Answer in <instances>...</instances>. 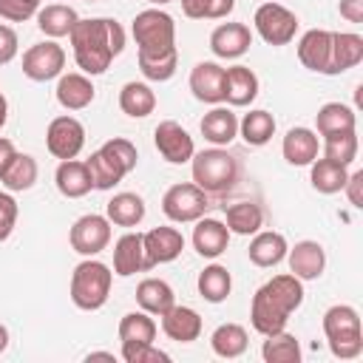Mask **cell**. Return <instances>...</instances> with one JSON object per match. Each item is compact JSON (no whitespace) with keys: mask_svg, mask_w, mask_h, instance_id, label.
Masks as SVG:
<instances>
[{"mask_svg":"<svg viewBox=\"0 0 363 363\" xmlns=\"http://www.w3.org/2000/svg\"><path fill=\"white\" fill-rule=\"evenodd\" d=\"M105 216L116 227H136L145 218V199L139 193H116L105 204Z\"/></svg>","mask_w":363,"mask_h":363,"instance_id":"obj_33","label":"cell"},{"mask_svg":"<svg viewBox=\"0 0 363 363\" xmlns=\"http://www.w3.org/2000/svg\"><path fill=\"white\" fill-rule=\"evenodd\" d=\"M298 60H301L303 68H309L315 74L335 77V68H332V31L309 28L298 40Z\"/></svg>","mask_w":363,"mask_h":363,"instance_id":"obj_13","label":"cell"},{"mask_svg":"<svg viewBox=\"0 0 363 363\" xmlns=\"http://www.w3.org/2000/svg\"><path fill=\"white\" fill-rule=\"evenodd\" d=\"M315 128H318L320 136L357 130L354 108H349V105H343V102H326V105H320L318 113H315Z\"/></svg>","mask_w":363,"mask_h":363,"instance_id":"obj_28","label":"cell"},{"mask_svg":"<svg viewBox=\"0 0 363 363\" xmlns=\"http://www.w3.org/2000/svg\"><path fill=\"white\" fill-rule=\"evenodd\" d=\"M147 3H150V6H156V9H159V6H167V3H173V0H147Z\"/></svg>","mask_w":363,"mask_h":363,"instance_id":"obj_55","label":"cell"},{"mask_svg":"<svg viewBox=\"0 0 363 363\" xmlns=\"http://www.w3.org/2000/svg\"><path fill=\"white\" fill-rule=\"evenodd\" d=\"M201 136L210 142V145H216V147H227L235 136H238V116L233 113V108L227 105H216L213 111H207L204 116H201Z\"/></svg>","mask_w":363,"mask_h":363,"instance_id":"obj_25","label":"cell"},{"mask_svg":"<svg viewBox=\"0 0 363 363\" xmlns=\"http://www.w3.org/2000/svg\"><path fill=\"white\" fill-rule=\"evenodd\" d=\"M289 272L301 281H318L326 269V250L318 241H298L286 250Z\"/></svg>","mask_w":363,"mask_h":363,"instance_id":"obj_17","label":"cell"},{"mask_svg":"<svg viewBox=\"0 0 363 363\" xmlns=\"http://www.w3.org/2000/svg\"><path fill=\"white\" fill-rule=\"evenodd\" d=\"M111 281H113V272L108 264H102L96 258L79 261L71 272V289H68L74 306L85 309V312L102 309L111 295Z\"/></svg>","mask_w":363,"mask_h":363,"instance_id":"obj_5","label":"cell"},{"mask_svg":"<svg viewBox=\"0 0 363 363\" xmlns=\"http://www.w3.org/2000/svg\"><path fill=\"white\" fill-rule=\"evenodd\" d=\"M238 133H241V139H244L247 145L261 147V145H267V142L275 136V119H272L269 111L255 108V111L244 113V119L238 122Z\"/></svg>","mask_w":363,"mask_h":363,"instance_id":"obj_39","label":"cell"},{"mask_svg":"<svg viewBox=\"0 0 363 363\" xmlns=\"http://www.w3.org/2000/svg\"><path fill=\"white\" fill-rule=\"evenodd\" d=\"M37 176H40L37 159L28 156V153H17V156L9 162V167L3 170L0 182L6 184L9 193H23V190H31V187H34Z\"/></svg>","mask_w":363,"mask_h":363,"instance_id":"obj_36","label":"cell"},{"mask_svg":"<svg viewBox=\"0 0 363 363\" xmlns=\"http://www.w3.org/2000/svg\"><path fill=\"white\" fill-rule=\"evenodd\" d=\"M17 156V147H14V142L11 139H6V136H0V176H3V170L9 167V162Z\"/></svg>","mask_w":363,"mask_h":363,"instance_id":"obj_51","label":"cell"},{"mask_svg":"<svg viewBox=\"0 0 363 363\" xmlns=\"http://www.w3.org/2000/svg\"><path fill=\"white\" fill-rule=\"evenodd\" d=\"M303 303V281L292 272L272 275L250 303V323L258 335H275L286 329L289 315Z\"/></svg>","mask_w":363,"mask_h":363,"instance_id":"obj_2","label":"cell"},{"mask_svg":"<svg viewBox=\"0 0 363 363\" xmlns=\"http://www.w3.org/2000/svg\"><path fill=\"white\" fill-rule=\"evenodd\" d=\"M323 335H326L329 352L340 360H352L363 352L360 315L349 303H335L323 312Z\"/></svg>","mask_w":363,"mask_h":363,"instance_id":"obj_4","label":"cell"},{"mask_svg":"<svg viewBox=\"0 0 363 363\" xmlns=\"http://www.w3.org/2000/svg\"><path fill=\"white\" fill-rule=\"evenodd\" d=\"M6 349H9V329L0 323V354H3Z\"/></svg>","mask_w":363,"mask_h":363,"instance_id":"obj_53","label":"cell"},{"mask_svg":"<svg viewBox=\"0 0 363 363\" xmlns=\"http://www.w3.org/2000/svg\"><path fill=\"white\" fill-rule=\"evenodd\" d=\"M233 9L235 0H182V11L190 20H224Z\"/></svg>","mask_w":363,"mask_h":363,"instance_id":"obj_44","label":"cell"},{"mask_svg":"<svg viewBox=\"0 0 363 363\" xmlns=\"http://www.w3.org/2000/svg\"><path fill=\"white\" fill-rule=\"evenodd\" d=\"M122 360L125 363H167L170 354L156 349L153 343H122Z\"/></svg>","mask_w":363,"mask_h":363,"instance_id":"obj_45","label":"cell"},{"mask_svg":"<svg viewBox=\"0 0 363 363\" xmlns=\"http://www.w3.org/2000/svg\"><path fill=\"white\" fill-rule=\"evenodd\" d=\"M85 164H88V173H91V184H94V190H113L130 170L102 145L99 150H94L88 159H85Z\"/></svg>","mask_w":363,"mask_h":363,"instance_id":"obj_20","label":"cell"},{"mask_svg":"<svg viewBox=\"0 0 363 363\" xmlns=\"http://www.w3.org/2000/svg\"><path fill=\"white\" fill-rule=\"evenodd\" d=\"M142 244H145L147 267L153 269L156 264H170V261H176L182 255L184 235L176 227H153V230L142 233Z\"/></svg>","mask_w":363,"mask_h":363,"instance_id":"obj_14","label":"cell"},{"mask_svg":"<svg viewBox=\"0 0 363 363\" xmlns=\"http://www.w3.org/2000/svg\"><path fill=\"white\" fill-rule=\"evenodd\" d=\"M252 23H255V31L258 37L267 43V45H286L295 40V31H298V17L295 11H289L286 6L269 0V3H261L252 14Z\"/></svg>","mask_w":363,"mask_h":363,"instance_id":"obj_8","label":"cell"},{"mask_svg":"<svg viewBox=\"0 0 363 363\" xmlns=\"http://www.w3.org/2000/svg\"><path fill=\"white\" fill-rule=\"evenodd\" d=\"M40 11V0H0V17L9 23L31 20Z\"/></svg>","mask_w":363,"mask_h":363,"instance_id":"obj_46","label":"cell"},{"mask_svg":"<svg viewBox=\"0 0 363 363\" xmlns=\"http://www.w3.org/2000/svg\"><path fill=\"white\" fill-rule=\"evenodd\" d=\"M196 286H199V295H201L207 303H221V301H227V295H230V289H233V275H230L227 267L210 264V267H204V269L199 272Z\"/></svg>","mask_w":363,"mask_h":363,"instance_id":"obj_37","label":"cell"},{"mask_svg":"<svg viewBox=\"0 0 363 363\" xmlns=\"http://www.w3.org/2000/svg\"><path fill=\"white\" fill-rule=\"evenodd\" d=\"M130 34L139 45V54H164L176 48V23L162 9H145L133 17Z\"/></svg>","mask_w":363,"mask_h":363,"instance_id":"obj_6","label":"cell"},{"mask_svg":"<svg viewBox=\"0 0 363 363\" xmlns=\"http://www.w3.org/2000/svg\"><path fill=\"white\" fill-rule=\"evenodd\" d=\"M136 60H139V71L145 74V79H150V82H167L176 74L179 51L170 48L164 54H136Z\"/></svg>","mask_w":363,"mask_h":363,"instance_id":"obj_42","label":"cell"},{"mask_svg":"<svg viewBox=\"0 0 363 363\" xmlns=\"http://www.w3.org/2000/svg\"><path fill=\"white\" fill-rule=\"evenodd\" d=\"M153 145L159 150V156L170 164H184L193 159L196 153V145H193V136L173 119H164L156 125L153 130Z\"/></svg>","mask_w":363,"mask_h":363,"instance_id":"obj_12","label":"cell"},{"mask_svg":"<svg viewBox=\"0 0 363 363\" xmlns=\"http://www.w3.org/2000/svg\"><path fill=\"white\" fill-rule=\"evenodd\" d=\"M136 303H139L145 312L162 318V315L176 303V295H173V286H170L167 281H162V278H145V281H139V286H136Z\"/></svg>","mask_w":363,"mask_h":363,"instance_id":"obj_29","label":"cell"},{"mask_svg":"<svg viewBox=\"0 0 363 363\" xmlns=\"http://www.w3.org/2000/svg\"><path fill=\"white\" fill-rule=\"evenodd\" d=\"M230 230L224 221L218 218H199L196 227H193V250L201 255V258H218L227 244H230Z\"/></svg>","mask_w":363,"mask_h":363,"instance_id":"obj_22","label":"cell"},{"mask_svg":"<svg viewBox=\"0 0 363 363\" xmlns=\"http://www.w3.org/2000/svg\"><path fill=\"white\" fill-rule=\"evenodd\" d=\"M85 3H96V0H85Z\"/></svg>","mask_w":363,"mask_h":363,"instance_id":"obj_56","label":"cell"},{"mask_svg":"<svg viewBox=\"0 0 363 363\" xmlns=\"http://www.w3.org/2000/svg\"><path fill=\"white\" fill-rule=\"evenodd\" d=\"M190 91L199 102L221 105L224 102V68L213 60L196 62L190 71Z\"/></svg>","mask_w":363,"mask_h":363,"instance_id":"obj_16","label":"cell"},{"mask_svg":"<svg viewBox=\"0 0 363 363\" xmlns=\"http://www.w3.org/2000/svg\"><path fill=\"white\" fill-rule=\"evenodd\" d=\"M210 207V196L196 187L193 182H179L173 187L164 190L162 196V213L176 221V224H190V221H199Z\"/></svg>","mask_w":363,"mask_h":363,"instance_id":"obj_7","label":"cell"},{"mask_svg":"<svg viewBox=\"0 0 363 363\" xmlns=\"http://www.w3.org/2000/svg\"><path fill=\"white\" fill-rule=\"evenodd\" d=\"M286 250H289V244H286V238L281 233H275V230H258L252 235V241H250L247 255H250V261L255 267H278L286 258Z\"/></svg>","mask_w":363,"mask_h":363,"instance_id":"obj_27","label":"cell"},{"mask_svg":"<svg viewBox=\"0 0 363 363\" xmlns=\"http://www.w3.org/2000/svg\"><path fill=\"white\" fill-rule=\"evenodd\" d=\"M65 68V51L57 40H43L34 43L26 54H23V74L31 82H48L57 79Z\"/></svg>","mask_w":363,"mask_h":363,"instance_id":"obj_11","label":"cell"},{"mask_svg":"<svg viewBox=\"0 0 363 363\" xmlns=\"http://www.w3.org/2000/svg\"><path fill=\"white\" fill-rule=\"evenodd\" d=\"M247 343H250V337H247V329H244L241 323H221V326L210 335L213 352H216L218 357H227V360L241 357V354L247 352Z\"/></svg>","mask_w":363,"mask_h":363,"instance_id":"obj_38","label":"cell"},{"mask_svg":"<svg viewBox=\"0 0 363 363\" xmlns=\"http://www.w3.org/2000/svg\"><path fill=\"white\" fill-rule=\"evenodd\" d=\"M360 187H363V170H354V173H349V179H346V184H343V190H346V196H349L352 207H363V196H360Z\"/></svg>","mask_w":363,"mask_h":363,"instance_id":"obj_49","label":"cell"},{"mask_svg":"<svg viewBox=\"0 0 363 363\" xmlns=\"http://www.w3.org/2000/svg\"><path fill=\"white\" fill-rule=\"evenodd\" d=\"M318 150H320L318 133H315L312 128H303V125L289 128L286 136H284V142H281V153H284V159H286L289 164H295V167H306V164H312V162L318 159Z\"/></svg>","mask_w":363,"mask_h":363,"instance_id":"obj_19","label":"cell"},{"mask_svg":"<svg viewBox=\"0 0 363 363\" xmlns=\"http://www.w3.org/2000/svg\"><path fill=\"white\" fill-rule=\"evenodd\" d=\"M74 60L82 68V74L96 77L105 74L113 62V57L122 54L125 48V28L113 17H88L77 20V26L68 34Z\"/></svg>","mask_w":363,"mask_h":363,"instance_id":"obj_1","label":"cell"},{"mask_svg":"<svg viewBox=\"0 0 363 363\" xmlns=\"http://www.w3.org/2000/svg\"><path fill=\"white\" fill-rule=\"evenodd\" d=\"M6 119H9V102H6V96L0 94V128L6 125Z\"/></svg>","mask_w":363,"mask_h":363,"instance_id":"obj_52","label":"cell"},{"mask_svg":"<svg viewBox=\"0 0 363 363\" xmlns=\"http://www.w3.org/2000/svg\"><path fill=\"white\" fill-rule=\"evenodd\" d=\"M337 11L349 23H363V0H340L337 3Z\"/></svg>","mask_w":363,"mask_h":363,"instance_id":"obj_50","label":"cell"},{"mask_svg":"<svg viewBox=\"0 0 363 363\" xmlns=\"http://www.w3.org/2000/svg\"><path fill=\"white\" fill-rule=\"evenodd\" d=\"M17 48H20V40H17V31L6 23H0V65H9L14 57H17Z\"/></svg>","mask_w":363,"mask_h":363,"instance_id":"obj_48","label":"cell"},{"mask_svg":"<svg viewBox=\"0 0 363 363\" xmlns=\"http://www.w3.org/2000/svg\"><path fill=\"white\" fill-rule=\"evenodd\" d=\"M258 96V77L247 65L224 68V102L230 108H247Z\"/></svg>","mask_w":363,"mask_h":363,"instance_id":"obj_18","label":"cell"},{"mask_svg":"<svg viewBox=\"0 0 363 363\" xmlns=\"http://www.w3.org/2000/svg\"><path fill=\"white\" fill-rule=\"evenodd\" d=\"M323 156L349 167V164L357 159V130H346V133L323 136Z\"/></svg>","mask_w":363,"mask_h":363,"instance_id":"obj_43","label":"cell"},{"mask_svg":"<svg viewBox=\"0 0 363 363\" xmlns=\"http://www.w3.org/2000/svg\"><path fill=\"white\" fill-rule=\"evenodd\" d=\"M45 147L60 162L62 159H77L85 147V125L71 113L54 116L45 128Z\"/></svg>","mask_w":363,"mask_h":363,"instance_id":"obj_9","label":"cell"},{"mask_svg":"<svg viewBox=\"0 0 363 363\" xmlns=\"http://www.w3.org/2000/svg\"><path fill=\"white\" fill-rule=\"evenodd\" d=\"M346 179H349L346 164L332 162V159H326V156H323V159H315V162L309 164V182H312V187H315L318 193H323V196L340 193L343 184H346Z\"/></svg>","mask_w":363,"mask_h":363,"instance_id":"obj_32","label":"cell"},{"mask_svg":"<svg viewBox=\"0 0 363 363\" xmlns=\"http://www.w3.org/2000/svg\"><path fill=\"white\" fill-rule=\"evenodd\" d=\"M119 108L130 119H145L156 111V94L147 82H125L119 91Z\"/></svg>","mask_w":363,"mask_h":363,"instance_id":"obj_31","label":"cell"},{"mask_svg":"<svg viewBox=\"0 0 363 363\" xmlns=\"http://www.w3.org/2000/svg\"><path fill=\"white\" fill-rule=\"evenodd\" d=\"M119 340L122 343H153L156 340V320L150 312H128L119 320Z\"/></svg>","mask_w":363,"mask_h":363,"instance_id":"obj_41","label":"cell"},{"mask_svg":"<svg viewBox=\"0 0 363 363\" xmlns=\"http://www.w3.org/2000/svg\"><path fill=\"white\" fill-rule=\"evenodd\" d=\"M17 201L11 193H3L0 190V244L14 233V224H17Z\"/></svg>","mask_w":363,"mask_h":363,"instance_id":"obj_47","label":"cell"},{"mask_svg":"<svg viewBox=\"0 0 363 363\" xmlns=\"http://www.w3.org/2000/svg\"><path fill=\"white\" fill-rule=\"evenodd\" d=\"M363 60V37L352 31H332V68L343 74Z\"/></svg>","mask_w":363,"mask_h":363,"instance_id":"obj_35","label":"cell"},{"mask_svg":"<svg viewBox=\"0 0 363 363\" xmlns=\"http://www.w3.org/2000/svg\"><path fill=\"white\" fill-rule=\"evenodd\" d=\"M252 45V31L244 23H221L210 34V51L218 60H238L250 51Z\"/></svg>","mask_w":363,"mask_h":363,"instance_id":"obj_15","label":"cell"},{"mask_svg":"<svg viewBox=\"0 0 363 363\" xmlns=\"http://www.w3.org/2000/svg\"><path fill=\"white\" fill-rule=\"evenodd\" d=\"M96 96V88L91 82L88 74H60L57 79V102L65 108V111H82L94 102Z\"/></svg>","mask_w":363,"mask_h":363,"instance_id":"obj_24","label":"cell"},{"mask_svg":"<svg viewBox=\"0 0 363 363\" xmlns=\"http://www.w3.org/2000/svg\"><path fill=\"white\" fill-rule=\"evenodd\" d=\"M224 216H227V230L235 235H255L264 227V210L255 201L224 204Z\"/></svg>","mask_w":363,"mask_h":363,"instance_id":"obj_34","label":"cell"},{"mask_svg":"<svg viewBox=\"0 0 363 363\" xmlns=\"http://www.w3.org/2000/svg\"><path fill=\"white\" fill-rule=\"evenodd\" d=\"M162 332L176 343H193L201 335V315L193 306H170L162 315Z\"/></svg>","mask_w":363,"mask_h":363,"instance_id":"obj_23","label":"cell"},{"mask_svg":"<svg viewBox=\"0 0 363 363\" xmlns=\"http://www.w3.org/2000/svg\"><path fill=\"white\" fill-rule=\"evenodd\" d=\"M68 241H71V250L85 255V258L99 255L111 244V221H108V216H99V213L79 216L74 221L71 233H68Z\"/></svg>","mask_w":363,"mask_h":363,"instance_id":"obj_10","label":"cell"},{"mask_svg":"<svg viewBox=\"0 0 363 363\" xmlns=\"http://www.w3.org/2000/svg\"><path fill=\"white\" fill-rule=\"evenodd\" d=\"M77 20H79V14L71 6H65V3H51V6H45V9L37 11V28L45 37H51V40L68 37L71 28L77 26Z\"/></svg>","mask_w":363,"mask_h":363,"instance_id":"obj_30","label":"cell"},{"mask_svg":"<svg viewBox=\"0 0 363 363\" xmlns=\"http://www.w3.org/2000/svg\"><path fill=\"white\" fill-rule=\"evenodd\" d=\"M147 258H145V244H142V233H125L116 244H113V272L119 278H130L136 272H145Z\"/></svg>","mask_w":363,"mask_h":363,"instance_id":"obj_21","label":"cell"},{"mask_svg":"<svg viewBox=\"0 0 363 363\" xmlns=\"http://www.w3.org/2000/svg\"><path fill=\"white\" fill-rule=\"evenodd\" d=\"M193 170V184L201 187L207 196H221L230 193L238 182V159L227 147H210L201 153H193L190 159Z\"/></svg>","mask_w":363,"mask_h":363,"instance_id":"obj_3","label":"cell"},{"mask_svg":"<svg viewBox=\"0 0 363 363\" xmlns=\"http://www.w3.org/2000/svg\"><path fill=\"white\" fill-rule=\"evenodd\" d=\"M54 184H57V190H60L65 199H82V196H88V193L94 190L88 164L79 162V159H62V162L57 164Z\"/></svg>","mask_w":363,"mask_h":363,"instance_id":"obj_26","label":"cell"},{"mask_svg":"<svg viewBox=\"0 0 363 363\" xmlns=\"http://www.w3.org/2000/svg\"><path fill=\"white\" fill-rule=\"evenodd\" d=\"M261 357L267 363H298L301 360V343L295 335H289L286 329L275 332V335H264V346H261Z\"/></svg>","mask_w":363,"mask_h":363,"instance_id":"obj_40","label":"cell"},{"mask_svg":"<svg viewBox=\"0 0 363 363\" xmlns=\"http://www.w3.org/2000/svg\"><path fill=\"white\" fill-rule=\"evenodd\" d=\"M99 357L102 360H113V352H91L88 354V360H99Z\"/></svg>","mask_w":363,"mask_h":363,"instance_id":"obj_54","label":"cell"}]
</instances>
